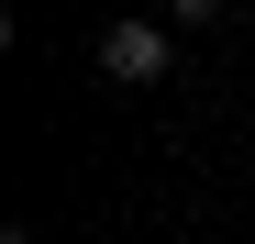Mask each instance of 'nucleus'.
<instances>
[{
  "mask_svg": "<svg viewBox=\"0 0 255 244\" xmlns=\"http://www.w3.org/2000/svg\"><path fill=\"white\" fill-rule=\"evenodd\" d=\"M166 56H178V33H166V22H111V33H100V67L122 78V89L166 78Z\"/></svg>",
  "mask_w": 255,
  "mask_h": 244,
  "instance_id": "f257e3e1",
  "label": "nucleus"
},
{
  "mask_svg": "<svg viewBox=\"0 0 255 244\" xmlns=\"http://www.w3.org/2000/svg\"><path fill=\"white\" fill-rule=\"evenodd\" d=\"M0 244H33V233H0Z\"/></svg>",
  "mask_w": 255,
  "mask_h": 244,
  "instance_id": "f03ea898",
  "label": "nucleus"
}]
</instances>
